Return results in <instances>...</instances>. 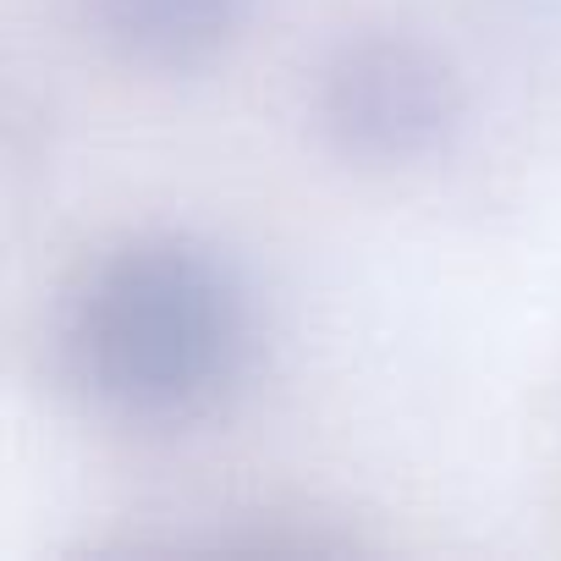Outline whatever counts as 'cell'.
Returning <instances> with one entry per match:
<instances>
[{
  "mask_svg": "<svg viewBox=\"0 0 561 561\" xmlns=\"http://www.w3.org/2000/svg\"><path fill=\"white\" fill-rule=\"evenodd\" d=\"M89 34L138 72H198L237 45L253 0H78Z\"/></svg>",
  "mask_w": 561,
  "mask_h": 561,
  "instance_id": "cell-3",
  "label": "cell"
},
{
  "mask_svg": "<svg viewBox=\"0 0 561 561\" xmlns=\"http://www.w3.org/2000/svg\"><path fill=\"white\" fill-rule=\"evenodd\" d=\"M309 105L320 138L369 171L419 165L462 127V83L451 61L402 28H364L331 45Z\"/></svg>",
  "mask_w": 561,
  "mask_h": 561,
  "instance_id": "cell-2",
  "label": "cell"
},
{
  "mask_svg": "<svg viewBox=\"0 0 561 561\" xmlns=\"http://www.w3.org/2000/svg\"><path fill=\"white\" fill-rule=\"evenodd\" d=\"M248 304L220 253L176 231H138L94 253L61 298L56 364L122 424H182L242 369Z\"/></svg>",
  "mask_w": 561,
  "mask_h": 561,
  "instance_id": "cell-1",
  "label": "cell"
}]
</instances>
